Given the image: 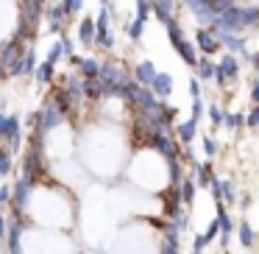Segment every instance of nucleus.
Segmentation results:
<instances>
[{
  "label": "nucleus",
  "mask_w": 259,
  "mask_h": 254,
  "mask_svg": "<svg viewBox=\"0 0 259 254\" xmlns=\"http://www.w3.org/2000/svg\"><path fill=\"white\" fill-rule=\"evenodd\" d=\"M237 76H240V64H237V59L231 53H226L220 59V64H214V79H218V84L229 87L231 81H237Z\"/></svg>",
  "instance_id": "f257e3e1"
},
{
  "label": "nucleus",
  "mask_w": 259,
  "mask_h": 254,
  "mask_svg": "<svg viewBox=\"0 0 259 254\" xmlns=\"http://www.w3.org/2000/svg\"><path fill=\"white\" fill-rule=\"evenodd\" d=\"M237 237H240V246H242V248H253V246H256L259 232L253 229V224H251L248 218H242L240 226H237Z\"/></svg>",
  "instance_id": "f03ea898"
},
{
  "label": "nucleus",
  "mask_w": 259,
  "mask_h": 254,
  "mask_svg": "<svg viewBox=\"0 0 259 254\" xmlns=\"http://www.w3.org/2000/svg\"><path fill=\"white\" fill-rule=\"evenodd\" d=\"M198 42H201V48L206 53H214L220 48V42L218 40H212V34H209V31H201V34H198Z\"/></svg>",
  "instance_id": "7ed1b4c3"
},
{
  "label": "nucleus",
  "mask_w": 259,
  "mask_h": 254,
  "mask_svg": "<svg viewBox=\"0 0 259 254\" xmlns=\"http://www.w3.org/2000/svg\"><path fill=\"white\" fill-rule=\"evenodd\" d=\"M195 190H198V187L192 185L190 179H187V182H184V193H181V201H184V204H192V201H195Z\"/></svg>",
  "instance_id": "20e7f679"
},
{
  "label": "nucleus",
  "mask_w": 259,
  "mask_h": 254,
  "mask_svg": "<svg viewBox=\"0 0 259 254\" xmlns=\"http://www.w3.org/2000/svg\"><path fill=\"white\" fill-rule=\"evenodd\" d=\"M245 126H251V129H259V103L251 109V115L245 118Z\"/></svg>",
  "instance_id": "39448f33"
},
{
  "label": "nucleus",
  "mask_w": 259,
  "mask_h": 254,
  "mask_svg": "<svg viewBox=\"0 0 259 254\" xmlns=\"http://www.w3.org/2000/svg\"><path fill=\"white\" fill-rule=\"evenodd\" d=\"M209 118H212V123H214V126H220L226 115H223V109H220V106H209Z\"/></svg>",
  "instance_id": "423d86ee"
},
{
  "label": "nucleus",
  "mask_w": 259,
  "mask_h": 254,
  "mask_svg": "<svg viewBox=\"0 0 259 254\" xmlns=\"http://www.w3.org/2000/svg\"><path fill=\"white\" fill-rule=\"evenodd\" d=\"M192 134H195V123H184V126H181V137H184V140H192Z\"/></svg>",
  "instance_id": "0eeeda50"
},
{
  "label": "nucleus",
  "mask_w": 259,
  "mask_h": 254,
  "mask_svg": "<svg viewBox=\"0 0 259 254\" xmlns=\"http://www.w3.org/2000/svg\"><path fill=\"white\" fill-rule=\"evenodd\" d=\"M203 148H206L209 157H214V154H218V142H214L212 137H206V140H203Z\"/></svg>",
  "instance_id": "6e6552de"
},
{
  "label": "nucleus",
  "mask_w": 259,
  "mask_h": 254,
  "mask_svg": "<svg viewBox=\"0 0 259 254\" xmlns=\"http://www.w3.org/2000/svg\"><path fill=\"white\" fill-rule=\"evenodd\" d=\"M251 101H253V106H256V103H259V81H256V84L251 87Z\"/></svg>",
  "instance_id": "1a4fd4ad"
},
{
  "label": "nucleus",
  "mask_w": 259,
  "mask_h": 254,
  "mask_svg": "<svg viewBox=\"0 0 259 254\" xmlns=\"http://www.w3.org/2000/svg\"><path fill=\"white\" fill-rule=\"evenodd\" d=\"M251 64H253V67L259 70V53H253V56H251Z\"/></svg>",
  "instance_id": "9d476101"
},
{
  "label": "nucleus",
  "mask_w": 259,
  "mask_h": 254,
  "mask_svg": "<svg viewBox=\"0 0 259 254\" xmlns=\"http://www.w3.org/2000/svg\"><path fill=\"white\" fill-rule=\"evenodd\" d=\"M192 254H203V251H192Z\"/></svg>",
  "instance_id": "9b49d317"
}]
</instances>
